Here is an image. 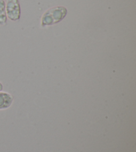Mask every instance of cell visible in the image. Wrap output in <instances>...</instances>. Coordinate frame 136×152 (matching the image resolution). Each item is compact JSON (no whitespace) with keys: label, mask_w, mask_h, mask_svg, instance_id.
Masks as SVG:
<instances>
[{"label":"cell","mask_w":136,"mask_h":152,"mask_svg":"<svg viewBox=\"0 0 136 152\" xmlns=\"http://www.w3.org/2000/svg\"><path fill=\"white\" fill-rule=\"evenodd\" d=\"M67 14V10L64 7L58 6L51 8L43 15L41 26H49L59 23L66 17Z\"/></svg>","instance_id":"1"},{"label":"cell","mask_w":136,"mask_h":152,"mask_svg":"<svg viewBox=\"0 0 136 152\" xmlns=\"http://www.w3.org/2000/svg\"><path fill=\"white\" fill-rule=\"evenodd\" d=\"M5 11L8 18L12 21H17L20 19L21 9L18 0H7Z\"/></svg>","instance_id":"2"},{"label":"cell","mask_w":136,"mask_h":152,"mask_svg":"<svg viewBox=\"0 0 136 152\" xmlns=\"http://www.w3.org/2000/svg\"><path fill=\"white\" fill-rule=\"evenodd\" d=\"M12 102V97L11 95L4 92H0V110L9 107Z\"/></svg>","instance_id":"3"},{"label":"cell","mask_w":136,"mask_h":152,"mask_svg":"<svg viewBox=\"0 0 136 152\" xmlns=\"http://www.w3.org/2000/svg\"><path fill=\"white\" fill-rule=\"evenodd\" d=\"M7 24V14L5 11V3L4 0H0V25Z\"/></svg>","instance_id":"4"},{"label":"cell","mask_w":136,"mask_h":152,"mask_svg":"<svg viewBox=\"0 0 136 152\" xmlns=\"http://www.w3.org/2000/svg\"><path fill=\"white\" fill-rule=\"evenodd\" d=\"M3 89V86H2V84L0 83V91H1Z\"/></svg>","instance_id":"5"}]
</instances>
